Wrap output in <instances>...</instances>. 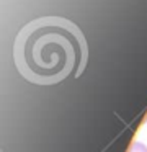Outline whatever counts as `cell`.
<instances>
[{
  "instance_id": "6da1fadb",
  "label": "cell",
  "mask_w": 147,
  "mask_h": 152,
  "mask_svg": "<svg viewBox=\"0 0 147 152\" xmlns=\"http://www.w3.org/2000/svg\"><path fill=\"white\" fill-rule=\"evenodd\" d=\"M20 75L36 85H56L83 74L88 44L82 30L62 17H41L26 23L13 44Z\"/></svg>"
},
{
  "instance_id": "7a4b0ae2",
  "label": "cell",
  "mask_w": 147,
  "mask_h": 152,
  "mask_svg": "<svg viewBox=\"0 0 147 152\" xmlns=\"http://www.w3.org/2000/svg\"><path fill=\"white\" fill-rule=\"evenodd\" d=\"M127 152H147V145L139 142V141H136V142H132V145L129 147Z\"/></svg>"
}]
</instances>
